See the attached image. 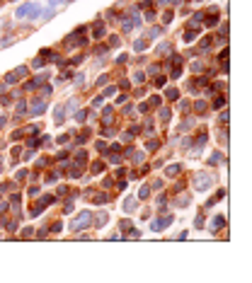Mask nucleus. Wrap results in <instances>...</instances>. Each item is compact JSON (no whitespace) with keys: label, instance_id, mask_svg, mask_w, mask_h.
<instances>
[{"label":"nucleus","instance_id":"obj_25","mask_svg":"<svg viewBox=\"0 0 252 283\" xmlns=\"http://www.w3.org/2000/svg\"><path fill=\"white\" fill-rule=\"evenodd\" d=\"M70 210H73V203L68 201V203H65V206H63V213H70Z\"/></svg>","mask_w":252,"mask_h":283},{"label":"nucleus","instance_id":"obj_14","mask_svg":"<svg viewBox=\"0 0 252 283\" xmlns=\"http://www.w3.org/2000/svg\"><path fill=\"white\" fill-rule=\"evenodd\" d=\"M167 174H170V177L179 174V164H170V167H167Z\"/></svg>","mask_w":252,"mask_h":283},{"label":"nucleus","instance_id":"obj_17","mask_svg":"<svg viewBox=\"0 0 252 283\" xmlns=\"http://www.w3.org/2000/svg\"><path fill=\"white\" fill-rule=\"evenodd\" d=\"M121 230H124V232H131V230H133V225H131L129 220H124V223H121Z\"/></svg>","mask_w":252,"mask_h":283},{"label":"nucleus","instance_id":"obj_4","mask_svg":"<svg viewBox=\"0 0 252 283\" xmlns=\"http://www.w3.org/2000/svg\"><path fill=\"white\" fill-rule=\"evenodd\" d=\"M44 109H46V102L44 99H34L32 104H29V111H32V114H41Z\"/></svg>","mask_w":252,"mask_h":283},{"label":"nucleus","instance_id":"obj_16","mask_svg":"<svg viewBox=\"0 0 252 283\" xmlns=\"http://www.w3.org/2000/svg\"><path fill=\"white\" fill-rule=\"evenodd\" d=\"M102 169H104V164H102V162H95V164H92V172H95V174H100Z\"/></svg>","mask_w":252,"mask_h":283},{"label":"nucleus","instance_id":"obj_13","mask_svg":"<svg viewBox=\"0 0 252 283\" xmlns=\"http://www.w3.org/2000/svg\"><path fill=\"white\" fill-rule=\"evenodd\" d=\"M85 160H87V153H85V150H80V153H78V157H75V162H78V164H83Z\"/></svg>","mask_w":252,"mask_h":283},{"label":"nucleus","instance_id":"obj_3","mask_svg":"<svg viewBox=\"0 0 252 283\" xmlns=\"http://www.w3.org/2000/svg\"><path fill=\"white\" fill-rule=\"evenodd\" d=\"M211 184H213V177H211V174H206V172H199V174L194 177V186L199 189V191H206Z\"/></svg>","mask_w":252,"mask_h":283},{"label":"nucleus","instance_id":"obj_2","mask_svg":"<svg viewBox=\"0 0 252 283\" xmlns=\"http://www.w3.org/2000/svg\"><path fill=\"white\" fill-rule=\"evenodd\" d=\"M90 223H92V213H90V210H83V213H80V215H78V218H75L73 223L68 225V228L78 232V230H85L87 225H90Z\"/></svg>","mask_w":252,"mask_h":283},{"label":"nucleus","instance_id":"obj_19","mask_svg":"<svg viewBox=\"0 0 252 283\" xmlns=\"http://www.w3.org/2000/svg\"><path fill=\"white\" fill-rule=\"evenodd\" d=\"M114 92H116V87H107V90H104V92H102V97H112Z\"/></svg>","mask_w":252,"mask_h":283},{"label":"nucleus","instance_id":"obj_8","mask_svg":"<svg viewBox=\"0 0 252 283\" xmlns=\"http://www.w3.org/2000/svg\"><path fill=\"white\" fill-rule=\"evenodd\" d=\"M221 225H225V218H223V215H218V218H213V223H211V230L216 232V230H221Z\"/></svg>","mask_w":252,"mask_h":283},{"label":"nucleus","instance_id":"obj_22","mask_svg":"<svg viewBox=\"0 0 252 283\" xmlns=\"http://www.w3.org/2000/svg\"><path fill=\"white\" fill-rule=\"evenodd\" d=\"M17 111H19V114H24V111H27V104H24V102H19V104H17Z\"/></svg>","mask_w":252,"mask_h":283},{"label":"nucleus","instance_id":"obj_5","mask_svg":"<svg viewBox=\"0 0 252 283\" xmlns=\"http://www.w3.org/2000/svg\"><path fill=\"white\" fill-rule=\"evenodd\" d=\"M179 63H182V56L175 53V56H172V65H175V68H172V73H170L172 78H179V75H182V70H179Z\"/></svg>","mask_w":252,"mask_h":283},{"label":"nucleus","instance_id":"obj_12","mask_svg":"<svg viewBox=\"0 0 252 283\" xmlns=\"http://www.w3.org/2000/svg\"><path fill=\"white\" fill-rule=\"evenodd\" d=\"M150 196V189L148 186H141V191H138V199H148Z\"/></svg>","mask_w":252,"mask_h":283},{"label":"nucleus","instance_id":"obj_23","mask_svg":"<svg viewBox=\"0 0 252 283\" xmlns=\"http://www.w3.org/2000/svg\"><path fill=\"white\" fill-rule=\"evenodd\" d=\"M143 48H146V41H141V39H138V41H136V51H143Z\"/></svg>","mask_w":252,"mask_h":283},{"label":"nucleus","instance_id":"obj_7","mask_svg":"<svg viewBox=\"0 0 252 283\" xmlns=\"http://www.w3.org/2000/svg\"><path fill=\"white\" fill-rule=\"evenodd\" d=\"M92 32H95V34H92L95 39H102V37H104V22H97Z\"/></svg>","mask_w":252,"mask_h":283},{"label":"nucleus","instance_id":"obj_18","mask_svg":"<svg viewBox=\"0 0 252 283\" xmlns=\"http://www.w3.org/2000/svg\"><path fill=\"white\" fill-rule=\"evenodd\" d=\"M216 22H218V17H216V15H211V17H208V19H206V27H213V24H216Z\"/></svg>","mask_w":252,"mask_h":283},{"label":"nucleus","instance_id":"obj_20","mask_svg":"<svg viewBox=\"0 0 252 283\" xmlns=\"http://www.w3.org/2000/svg\"><path fill=\"white\" fill-rule=\"evenodd\" d=\"M167 22H172V12H165L162 15V24H167Z\"/></svg>","mask_w":252,"mask_h":283},{"label":"nucleus","instance_id":"obj_11","mask_svg":"<svg viewBox=\"0 0 252 283\" xmlns=\"http://www.w3.org/2000/svg\"><path fill=\"white\" fill-rule=\"evenodd\" d=\"M56 124H63V107H56Z\"/></svg>","mask_w":252,"mask_h":283},{"label":"nucleus","instance_id":"obj_24","mask_svg":"<svg viewBox=\"0 0 252 283\" xmlns=\"http://www.w3.org/2000/svg\"><path fill=\"white\" fill-rule=\"evenodd\" d=\"M167 97L170 99H177V90H167Z\"/></svg>","mask_w":252,"mask_h":283},{"label":"nucleus","instance_id":"obj_21","mask_svg":"<svg viewBox=\"0 0 252 283\" xmlns=\"http://www.w3.org/2000/svg\"><path fill=\"white\" fill-rule=\"evenodd\" d=\"M160 119H162V121H170V111L162 109V111H160Z\"/></svg>","mask_w":252,"mask_h":283},{"label":"nucleus","instance_id":"obj_26","mask_svg":"<svg viewBox=\"0 0 252 283\" xmlns=\"http://www.w3.org/2000/svg\"><path fill=\"white\" fill-rule=\"evenodd\" d=\"M162 3H177V0H162Z\"/></svg>","mask_w":252,"mask_h":283},{"label":"nucleus","instance_id":"obj_27","mask_svg":"<svg viewBox=\"0 0 252 283\" xmlns=\"http://www.w3.org/2000/svg\"><path fill=\"white\" fill-rule=\"evenodd\" d=\"M51 3H54V0H51Z\"/></svg>","mask_w":252,"mask_h":283},{"label":"nucleus","instance_id":"obj_15","mask_svg":"<svg viewBox=\"0 0 252 283\" xmlns=\"http://www.w3.org/2000/svg\"><path fill=\"white\" fill-rule=\"evenodd\" d=\"M107 218H109L107 213H100V215H97V225H104V223H107Z\"/></svg>","mask_w":252,"mask_h":283},{"label":"nucleus","instance_id":"obj_9","mask_svg":"<svg viewBox=\"0 0 252 283\" xmlns=\"http://www.w3.org/2000/svg\"><path fill=\"white\" fill-rule=\"evenodd\" d=\"M133 206H136V199H126V201H124V210H126V213H131V210H133Z\"/></svg>","mask_w":252,"mask_h":283},{"label":"nucleus","instance_id":"obj_1","mask_svg":"<svg viewBox=\"0 0 252 283\" xmlns=\"http://www.w3.org/2000/svg\"><path fill=\"white\" fill-rule=\"evenodd\" d=\"M39 12H41V8H39L37 3H27V5H22V8H19L15 15H17L19 19H27V17H29V19H34Z\"/></svg>","mask_w":252,"mask_h":283},{"label":"nucleus","instance_id":"obj_6","mask_svg":"<svg viewBox=\"0 0 252 283\" xmlns=\"http://www.w3.org/2000/svg\"><path fill=\"white\" fill-rule=\"evenodd\" d=\"M170 223H172V218H165V220H155V223H153V225H150V230H155V232H160V230L165 228V225H170Z\"/></svg>","mask_w":252,"mask_h":283},{"label":"nucleus","instance_id":"obj_10","mask_svg":"<svg viewBox=\"0 0 252 283\" xmlns=\"http://www.w3.org/2000/svg\"><path fill=\"white\" fill-rule=\"evenodd\" d=\"M182 39L189 44V41H194V39H196V32H182Z\"/></svg>","mask_w":252,"mask_h":283}]
</instances>
